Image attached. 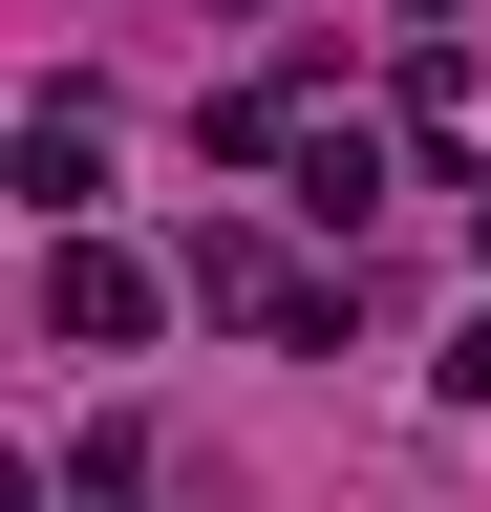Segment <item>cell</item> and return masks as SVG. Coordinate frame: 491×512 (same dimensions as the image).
Listing matches in <instances>:
<instances>
[{"instance_id": "6da1fadb", "label": "cell", "mask_w": 491, "mask_h": 512, "mask_svg": "<svg viewBox=\"0 0 491 512\" xmlns=\"http://www.w3.org/2000/svg\"><path fill=\"white\" fill-rule=\"evenodd\" d=\"M43 320H65V342H150L171 278H150V256H107V235H65V256H43Z\"/></svg>"}, {"instance_id": "7a4b0ae2", "label": "cell", "mask_w": 491, "mask_h": 512, "mask_svg": "<svg viewBox=\"0 0 491 512\" xmlns=\"http://www.w3.org/2000/svg\"><path fill=\"white\" fill-rule=\"evenodd\" d=\"M193 299H214V320H257V342H342V299H321V278H278L257 235H193Z\"/></svg>"}, {"instance_id": "3957f363", "label": "cell", "mask_w": 491, "mask_h": 512, "mask_svg": "<svg viewBox=\"0 0 491 512\" xmlns=\"http://www.w3.org/2000/svg\"><path fill=\"white\" fill-rule=\"evenodd\" d=\"M86 192H107V107H86V86H43V107H22V214H43V235H86Z\"/></svg>"}, {"instance_id": "277c9868", "label": "cell", "mask_w": 491, "mask_h": 512, "mask_svg": "<svg viewBox=\"0 0 491 512\" xmlns=\"http://www.w3.org/2000/svg\"><path fill=\"white\" fill-rule=\"evenodd\" d=\"M278 171H299V214H321V235H363V214H385V128H299Z\"/></svg>"}, {"instance_id": "5b68a950", "label": "cell", "mask_w": 491, "mask_h": 512, "mask_svg": "<svg viewBox=\"0 0 491 512\" xmlns=\"http://www.w3.org/2000/svg\"><path fill=\"white\" fill-rule=\"evenodd\" d=\"M65 512H150V448H129V427H86V448H65Z\"/></svg>"}, {"instance_id": "8992f818", "label": "cell", "mask_w": 491, "mask_h": 512, "mask_svg": "<svg viewBox=\"0 0 491 512\" xmlns=\"http://www.w3.org/2000/svg\"><path fill=\"white\" fill-rule=\"evenodd\" d=\"M427 384H449V406H491V320H470V342H449V363H427Z\"/></svg>"}, {"instance_id": "52a82bcc", "label": "cell", "mask_w": 491, "mask_h": 512, "mask_svg": "<svg viewBox=\"0 0 491 512\" xmlns=\"http://www.w3.org/2000/svg\"><path fill=\"white\" fill-rule=\"evenodd\" d=\"M406 22H427V43H449V22H470V0H406Z\"/></svg>"}, {"instance_id": "ba28073f", "label": "cell", "mask_w": 491, "mask_h": 512, "mask_svg": "<svg viewBox=\"0 0 491 512\" xmlns=\"http://www.w3.org/2000/svg\"><path fill=\"white\" fill-rule=\"evenodd\" d=\"M470 256H491V192H470Z\"/></svg>"}]
</instances>
